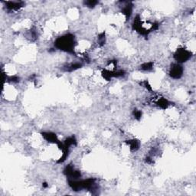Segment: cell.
I'll use <instances>...</instances> for the list:
<instances>
[{
	"label": "cell",
	"mask_w": 196,
	"mask_h": 196,
	"mask_svg": "<svg viewBox=\"0 0 196 196\" xmlns=\"http://www.w3.org/2000/svg\"><path fill=\"white\" fill-rule=\"evenodd\" d=\"M75 43V38L73 34H67L57 38L54 42V46L59 50L74 54Z\"/></svg>",
	"instance_id": "cell-1"
},
{
	"label": "cell",
	"mask_w": 196,
	"mask_h": 196,
	"mask_svg": "<svg viewBox=\"0 0 196 196\" xmlns=\"http://www.w3.org/2000/svg\"><path fill=\"white\" fill-rule=\"evenodd\" d=\"M191 53L189 51L185 48H179L177 49L176 52L174 54V58L175 61L179 62V63H184L189 61L191 58Z\"/></svg>",
	"instance_id": "cell-2"
},
{
	"label": "cell",
	"mask_w": 196,
	"mask_h": 196,
	"mask_svg": "<svg viewBox=\"0 0 196 196\" xmlns=\"http://www.w3.org/2000/svg\"><path fill=\"white\" fill-rule=\"evenodd\" d=\"M183 67L179 64H173L169 70V75L174 79H179L183 74Z\"/></svg>",
	"instance_id": "cell-3"
},
{
	"label": "cell",
	"mask_w": 196,
	"mask_h": 196,
	"mask_svg": "<svg viewBox=\"0 0 196 196\" xmlns=\"http://www.w3.org/2000/svg\"><path fill=\"white\" fill-rule=\"evenodd\" d=\"M125 74V72L122 70H119L117 71H109V70H103L102 71V76L107 81H110L113 77H120Z\"/></svg>",
	"instance_id": "cell-4"
},
{
	"label": "cell",
	"mask_w": 196,
	"mask_h": 196,
	"mask_svg": "<svg viewBox=\"0 0 196 196\" xmlns=\"http://www.w3.org/2000/svg\"><path fill=\"white\" fill-rule=\"evenodd\" d=\"M5 6L8 11L9 12L18 11L24 6V3L23 2H6Z\"/></svg>",
	"instance_id": "cell-5"
},
{
	"label": "cell",
	"mask_w": 196,
	"mask_h": 196,
	"mask_svg": "<svg viewBox=\"0 0 196 196\" xmlns=\"http://www.w3.org/2000/svg\"><path fill=\"white\" fill-rule=\"evenodd\" d=\"M81 189H91L92 187L95 185V179H87L86 180L79 181Z\"/></svg>",
	"instance_id": "cell-6"
},
{
	"label": "cell",
	"mask_w": 196,
	"mask_h": 196,
	"mask_svg": "<svg viewBox=\"0 0 196 196\" xmlns=\"http://www.w3.org/2000/svg\"><path fill=\"white\" fill-rule=\"evenodd\" d=\"M42 136L44 140L48 141V142H52V143H56L58 144L60 141L58 140L56 134H54L53 132H42Z\"/></svg>",
	"instance_id": "cell-7"
},
{
	"label": "cell",
	"mask_w": 196,
	"mask_h": 196,
	"mask_svg": "<svg viewBox=\"0 0 196 196\" xmlns=\"http://www.w3.org/2000/svg\"><path fill=\"white\" fill-rule=\"evenodd\" d=\"M132 5L131 3H128L127 5H125L122 9V13L126 16V19L127 21L132 15Z\"/></svg>",
	"instance_id": "cell-8"
},
{
	"label": "cell",
	"mask_w": 196,
	"mask_h": 196,
	"mask_svg": "<svg viewBox=\"0 0 196 196\" xmlns=\"http://www.w3.org/2000/svg\"><path fill=\"white\" fill-rule=\"evenodd\" d=\"M126 143L130 146V150L132 152L136 151L139 149V147H140V142L137 140H128V141H126Z\"/></svg>",
	"instance_id": "cell-9"
},
{
	"label": "cell",
	"mask_w": 196,
	"mask_h": 196,
	"mask_svg": "<svg viewBox=\"0 0 196 196\" xmlns=\"http://www.w3.org/2000/svg\"><path fill=\"white\" fill-rule=\"evenodd\" d=\"M156 103L159 107L162 108L163 110L166 109L169 105V102L167 101L166 99H165V98H160L159 101H157Z\"/></svg>",
	"instance_id": "cell-10"
},
{
	"label": "cell",
	"mask_w": 196,
	"mask_h": 196,
	"mask_svg": "<svg viewBox=\"0 0 196 196\" xmlns=\"http://www.w3.org/2000/svg\"><path fill=\"white\" fill-rule=\"evenodd\" d=\"M77 145V141L75 140V138L74 136H71V137H68V139H66V140L64 141V146L67 148H69L71 146H76Z\"/></svg>",
	"instance_id": "cell-11"
},
{
	"label": "cell",
	"mask_w": 196,
	"mask_h": 196,
	"mask_svg": "<svg viewBox=\"0 0 196 196\" xmlns=\"http://www.w3.org/2000/svg\"><path fill=\"white\" fill-rule=\"evenodd\" d=\"M82 67V64H80V63H74V64H68V66L65 67V71H75L77 69L81 68Z\"/></svg>",
	"instance_id": "cell-12"
},
{
	"label": "cell",
	"mask_w": 196,
	"mask_h": 196,
	"mask_svg": "<svg viewBox=\"0 0 196 196\" xmlns=\"http://www.w3.org/2000/svg\"><path fill=\"white\" fill-rule=\"evenodd\" d=\"M152 68H153V63L152 62H146V63L141 65V69L142 71H150V70H152Z\"/></svg>",
	"instance_id": "cell-13"
},
{
	"label": "cell",
	"mask_w": 196,
	"mask_h": 196,
	"mask_svg": "<svg viewBox=\"0 0 196 196\" xmlns=\"http://www.w3.org/2000/svg\"><path fill=\"white\" fill-rule=\"evenodd\" d=\"M74 168L73 167V166L68 165V166H67L65 167V169H64V174L67 177H69L71 174H72V172H74Z\"/></svg>",
	"instance_id": "cell-14"
},
{
	"label": "cell",
	"mask_w": 196,
	"mask_h": 196,
	"mask_svg": "<svg viewBox=\"0 0 196 196\" xmlns=\"http://www.w3.org/2000/svg\"><path fill=\"white\" fill-rule=\"evenodd\" d=\"M84 4H85L87 7L93 8L97 4H98V2L97 1H94V0H92V1L90 0V1H86V2H84Z\"/></svg>",
	"instance_id": "cell-15"
},
{
	"label": "cell",
	"mask_w": 196,
	"mask_h": 196,
	"mask_svg": "<svg viewBox=\"0 0 196 196\" xmlns=\"http://www.w3.org/2000/svg\"><path fill=\"white\" fill-rule=\"evenodd\" d=\"M98 39H99V44H100L101 46L105 44V33L104 32L101 33L98 37Z\"/></svg>",
	"instance_id": "cell-16"
},
{
	"label": "cell",
	"mask_w": 196,
	"mask_h": 196,
	"mask_svg": "<svg viewBox=\"0 0 196 196\" xmlns=\"http://www.w3.org/2000/svg\"><path fill=\"white\" fill-rule=\"evenodd\" d=\"M133 116H134L135 118H136V120H140V119H141V117H142V112H141L140 110H134V111H133Z\"/></svg>",
	"instance_id": "cell-17"
},
{
	"label": "cell",
	"mask_w": 196,
	"mask_h": 196,
	"mask_svg": "<svg viewBox=\"0 0 196 196\" xmlns=\"http://www.w3.org/2000/svg\"><path fill=\"white\" fill-rule=\"evenodd\" d=\"M8 81H10V82H13V83H18L19 81V77H18L16 76H12L9 77L8 78Z\"/></svg>",
	"instance_id": "cell-18"
},
{
	"label": "cell",
	"mask_w": 196,
	"mask_h": 196,
	"mask_svg": "<svg viewBox=\"0 0 196 196\" xmlns=\"http://www.w3.org/2000/svg\"><path fill=\"white\" fill-rule=\"evenodd\" d=\"M143 84H144V86L146 87V88L148 90V91H152V87H151V86L149 84V83H148V81H144V83H143Z\"/></svg>",
	"instance_id": "cell-19"
},
{
	"label": "cell",
	"mask_w": 196,
	"mask_h": 196,
	"mask_svg": "<svg viewBox=\"0 0 196 196\" xmlns=\"http://www.w3.org/2000/svg\"><path fill=\"white\" fill-rule=\"evenodd\" d=\"M146 162L147 163H149V164H150V163H152V160L151 158H150V157H148V158H146Z\"/></svg>",
	"instance_id": "cell-20"
},
{
	"label": "cell",
	"mask_w": 196,
	"mask_h": 196,
	"mask_svg": "<svg viewBox=\"0 0 196 196\" xmlns=\"http://www.w3.org/2000/svg\"><path fill=\"white\" fill-rule=\"evenodd\" d=\"M42 186L44 187V188H47V187L48 186V185L46 183V182H44V183L42 184Z\"/></svg>",
	"instance_id": "cell-21"
}]
</instances>
